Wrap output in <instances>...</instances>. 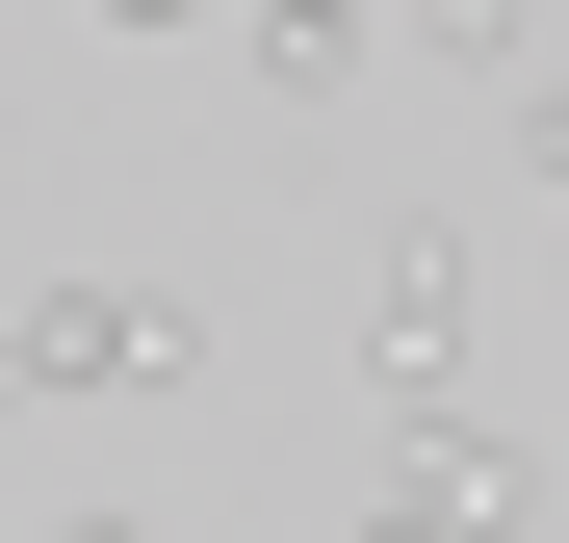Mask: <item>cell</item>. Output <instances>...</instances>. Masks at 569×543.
Segmentation results:
<instances>
[{
  "instance_id": "cell-3",
  "label": "cell",
  "mask_w": 569,
  "mask_h": 543,
  "mask_svg": "<svg viewBox=\"0 0 569 543\" xmlns=\"http://www.w3.org/2000/svg\"><path fill=\"white\" fill-rule=\"evenodd\" d=\"M518 517H543V440L518 414H415L389 492H362V543H518Z\"/></svg>"
},
{
  "instance_id": "cell-4",
  "label": "cell",
  "mask_w": 569,
  "mask_h": 543,
  "mask_svg": "<svg viewBox=\"0 0 569 543\" xmlns=\"http://www.w3.org/2000/svg\"><path fill=\"white\" fill-rule=\"evenodd\" d=\"M362 27H389V0H233V52L284 78V104H337V78H362Z\"/></svg>"
},
{
  "instance_id": "cell-5",
  "label": "cell",
  "mask_w": 569,
  "mask_h": 543,
  "mask_svg": "<svg viewBox=\"0 0 569 543\" xmlns=\"http://www.w3.org/2000/svg\"><path fill=\"white\" fill-rule=\"evenodd\" d=\"M389 27H415L440 78H518V52H543V0H389Z\"/></svg>"
},
{
  "instance_id": "cell-7",
  "label": "cell",
  "mask_w": 569,
  "mask_h": 543,
  "mask_svg": "<svg viewBox=\"0 0 569 543\" xmlns=\"http://www.w3.org/2000/svg\"><path fill=\"white\" fill-rule=\"evenodd\" d=\"M104 27H233V0H104Z\"/></svg>"
},
{
  "instance_id": "cell-2",
  "label": "cell",
  "mask_w": 569,
  "mask_h": 543,
  "mask_svg": "<svg viewBox=\"0 0 569 543\" xmlns=\"http://www.w3.org/2000/svg\"><path fill=\"white\" fill-rule=\"evenodd\" d=\"M466 336H492V233H466V208H389V233H362V362H389V414H466Z\"/></svg>"
},
{
  "instance_id": "cell-6",
  "label": "cell",
  "mask_w": 569,
  "mask_h": 543,
  "mask_svg": "<svg viewBox=\"0 0 569 543\" xmlns=\"http://www.w3.org/2000/svg\"><path fill=\"white\" fill-rule=\"evenodd\" d=\"M52 543H156V517H130V492H78V517H52Z\"/></svg>"
},
{
  "instance_id": "cell-1",
  "label": "cell",
  "mask_w": 569,
  "mask_h": 543,
  "mask_svg": "<svg viewBox=\"0 0 569 543\" xmlns=\"http://www.w3.org/2000/svg\"><path fill=\"white\" fill-rule=\"evenodd\" d=\"M0 389L156 414V389H208V311H181V285H27V311H0Z\"/></svg>"
}]
</instances>
